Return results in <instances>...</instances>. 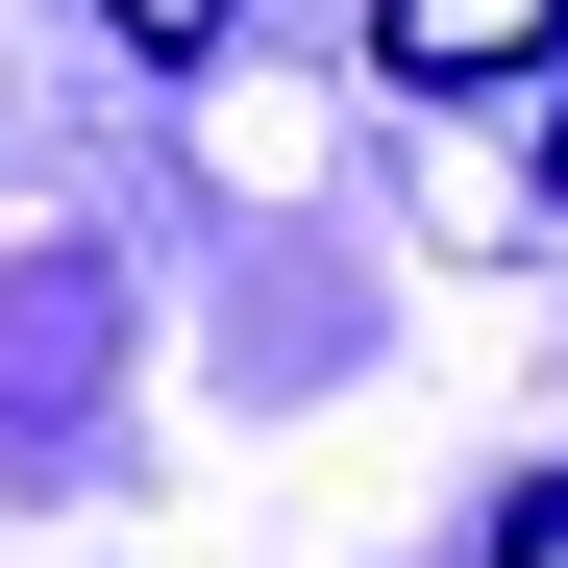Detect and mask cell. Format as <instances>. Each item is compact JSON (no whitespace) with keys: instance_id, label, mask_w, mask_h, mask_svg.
<instances>
[{"instance_id":"1","label":"cell","mask_w":568,"mask_h":568,"mask_svg":"<svg viewBox=\"0 0 568 568\" xmlns=\"http://www.w3.org/2000/svg\"><path fill=\"white\" fill-rule=\"evenodd\" d=\"M544 50H568V0H371L396 100H469V74H544Z\"/></svg>"},{"instance_id":"2","label":"cell","mask_w":568,"mask_h":568,"mask_svg":"<svg viewBox=\"0 0 568 568\" xmlns=\"http://www.w3.org/2000/svg\"><path fill=\"white\" fill-rule=\"evenodd\" d=\"M100 26H124V50H223L247 0H100Z\"/></svg>"}]
</instances>
